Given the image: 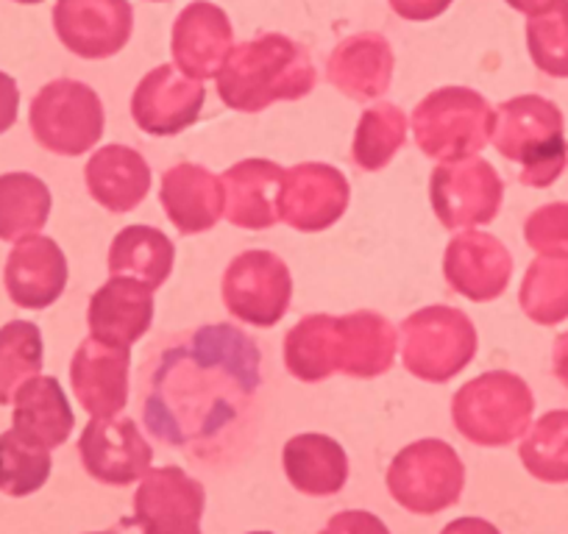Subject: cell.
Here are the masks:
<instances>
[{
	"instance_id": "cell-1",
	"label": "cell",
	"mask_w": 568,
	"mask_h": 534,
	"mask_svg": "<svg viewBox=\"0 0 568 534\" xmlns=\"http://www.w3.org/2000/svg\"><path fill=\"white\" fill-rule=\"evenodd\" d=\"M260 359L256 342L232 324L182 331L142 368V421L173 449H215L251 415Z\"/></svg>"
},
{
	"instance_id": "cell-2",
	"label": "cell",
	"mask_w": 568,
	"mask_h": 534,
	"mask_svg": "<svg viewBox=\"0 0 568 534\" xmlns=\"http://www.w3.org/2000/svg\"><path fill=\"white\" fill-rule=\"evenodd\" d=\"M215 81L223 106L256 114L271 103L307 97L318 84V73L302 42L284 34H260L229 51Z\"/></svg>"
},
{
	"instance_id": "cell-3",
	"label": "cell",
	"mask_w": 568,
	"mask_h": 534,
	"mask_svg": "<svg viewBox=\"0 0 568 534\" xmlns=\"http://www.w3.org/2000/svg\"><path fill=\"white\" fill-rule=\"evenodd\" d=\"M494 148L521 167V184L551 187L568 167L566 120L544 95H516L496 106Z\"/></svg>"
},
{
	"instance_id": "cell-4",
	"label": "cell",
	"mask_w": 568,
	"mask_h": 534,
	"mask_svg": "<svg viewBox=\"0 0 568 534\" xmlns=\"http://www.w3.org/2000/svg\"><path fill=\"white\" fill-rule=\"evenodd\" d=\"M535 396L527 381L510 370H488L466 381L452 398L455 429L479 449H501L532 427Z\"/></svg>"
},
{
	"instance_id": "cell-5",
	"label": "cell",
	"mask_w": 568,
	"mask_h": 534,
	"mask_svg": "<svg viewBox=\"0 0 568 534\" xmlns=\"http://www.w3.org/2000/svg\"><path fill=\"white\" fill-rule=\"evenodd\" d=\"M496 109L471 86H440L413 109V137L435 162L477 156L494 134Z\"/></svg>"
},
{
	"instance_id": "cell-6",
	"label": "cell",
	"mask_w": 568,
	"mask_h": 534,
	"mask_svg": "<svg viewBox=\"0 0 568 534\" xmlns=\"http://www.w3.org/2000/svg\"><path fill=\"white\" fill-rule=\"evenodd\" d=\"M398 337L407 373L429 384H446L460 376L479 348L471 318L446 304H433L407 315L398 326Z\"/></svg>"
},
{
	"instance_id": "cell-7",
	"label": "cell",
	"mask_w": 568,
	"mask_h": 534,
	"mask_svg": "<svg viewBox=\"0 0 568 534\" xmlns=\"http://www.w3.org/2000/svg\"><path fill=\"white\" fill-rule=\"evenodd\" d=\"M466 465L446 440L424 438L404 445L387 468V493L413 515H438L460 501Z\"/></svg>"
},
{
	"instance_id": "cell-8",
	"label": "cell",
	"mask_w": 568,
	"mask_h": 534,
	"mask_svg": "<svg viewBox=\"0 0 568 534\" xmlns=\"http://www.w3.org/2000/svg\"><path fill=\"white\" fill-rule=\"evenodd\" d=\"M31 134L57 156H84L103 137L106 112L90 84L57 79L42 86L29 109Z\"/></svg>"
},
{
	"instance_id": "cell-9",
	"label": "cell",
	"mask_w": 568,
	"mask_h": 534,
	"mask_svg": "<svg viewBox=\"0 0 568 534\" xmlns=\"http://www.w3.org/2000/svg\"><path fill=\"white\" fill-rule=\"evenodd\" d=\"M221 296L223 307L240 324L254 326V329H271L291 309V267L273 250H243L229 261Z\"/></svg>"
},
{
	"instance_id": "cell-10",
	"label": "cell",
	"mask_w": 568,
	"mask_h": 534,
	"mask_svg": "<svg viewBox=\"0 0 568 534\" xmlns=\"http://www.w3.org/2000/svg\"><path fill=\"white\" fill-rule=\"evenodd\" d=\"M429 201L440 226L466 232L496 220L505 201V182L490 162L463 156L435 167L429 176Z\"/></svg>"
},
{
	"instance_id": "cell-11",
	"label": "cell",
	"mask_w": 568,
	"mask_h": 534,
	"mask_svg": "<svg viewBox=\"0 0 568 534\" xmlns=\"http://www.w3.org/2000/svg\"><path fill=\"white\" fill-rule=\"evenodd\" d=\"M352 184L326 162H302L284 171L276 195L278 220L304 234H318L335 226L348 209Z\"/></svg>"
},
{
	"instance_id": "cell-12",
	"label": "cell",
	"mask_w": 568,
	"mask_h": 534,
	"mask_svg": "<svg viewBox=\"0 0 568 534\" xmlns=\"http://www.w3.org/2000/svg\"><path fill=\"white\" fill-rule=\"evenodd\" d=\"M206 493L199 479L176 465L151 468L134 493L131 526L142 534H201Z\"/></svg>"
},
{
	"instance_id": "cell-13",
	"label": "cell",
	"mask_w": 568,
	"mask_h": 534,
	"mask_svg": "<svg viewBox=\"0 0 568 534\" xmlns=\"http://www.w3.org/2000/svg\"><path fill=\"white\" fill-rule=\"evenodd\" d=\"M53 31L73 57L101 62L129 45L134 9L129 0H57Z\"/></svg>"
},
{
	"instance_id": "cell-14",
	"label": "cell",
	"mask_w": 568,
	"mask_h": 534,
	"mask_svg": "<svg viewBox=\"0 0 568 534\" xmlns=\"http://www.w3.org/2000/svg\"><path fill=\"white\" fill-rule=\"evenodd\" d=\"M79 460L95 482L129 487L151 471L154 449L129 418H92L79 438Z\"/></svg>"
},
{
	"instance_id": "cell-15",
	"label": "cell",
	"mask_w": 568,
	"mask_h": 534,
	"mask_svg": "<svg viewBox=\"0 0 568 534\" xmlns=\"http://www.w3.org/2000/svg\"><path fill=\"white\" fill-rule=\"evenodd\" d=\"M204 101V81L190 79L173 64H160L136 84L131 117L151 137H176L199 120Z\"/></svg>"
},
{
	"instance_id": "cell-16",
	"label": "cell",
	"mask_w": 568,
	"mask_h": 534,
	"mask_svg": "<svg viewBox=\"0 0 568 534\" xmlns=\"http://www.w3.org/2000/svg\"><path fill=\"white\" fill-rule=\"evenodd\" d=\"M444 279L468 301H496L513 279V254L494 234L466 228L446 245Z\"/></svg>"
},
{
	"instance_id": "cell-17",
	"label": "cell",
	"mask_w": 568,
	"mask_h": 534,
	"mask_svg": "<svg viewBox=\"0 0 568 534\" xmlns=\"http://www.w3.org/2000/svg\"><path fill=\"white\" fill-rule=\"evenodd\" d=\"M131 348L87 337L70 362V384L90 418H118L129 404Z\"/></svg>"
},
{
	"instance_id": "cell-18",
	"label": "cell",
	"mask_w": 568,
	"mask_h": 534,
	"mask_svg": "<svg viewBox=\"0 0 568 534\" xmlns=\"http://www.w3.org/2000/svg\"><path fill=\"white\" fill-rule=\"evenodd\" d=\"M234 48L229 14L210 0H195L179 12L171 31L173 64L195 81L215 79Z\"/></svg>"
},
{
	"instance_id": "cell-19",
	"label": "cell",
	"mask_w": 568,
	"mask_h": 534,
	"mask_svg": "<svg viewBox=\"0 0 568 534\" xmlns=\"http://www.w3.org/2000/svg\"><path fill=\"white\" fill-rule=\"evenodd\" d=\"M3 285L14 307H53L68 287V256L57 239L42 234L18 239L3 267Z\"/></svg>"
},
{
	"instance_id": "cell-20",
	"label": "cell",
	"mask_w": 568,
	"mask_h": 534,
	"mask_svg": "<svg viewBox=\"0 0 568 534\" xmlns=\"http://www.w3.org/2000/svg\"><path fill=\"white\" fill-rule=\"evenodd\" d=\"M87 326L95 340L131 348L154 326V290L134 279L112 276L92 292Z\"/></svg>"
},
{
	"instance_id": "cell-21",
	"label": "cell",
	"mask_w": 568,
	"mask_h": 534,
	"mask_svg": "<svg viewBox=\"0 0 568 534\" xmlns=\"http://www.w3.org/2000/svg\"><path fill=\"white\" fill-rule=\"evenodd\" d=\"M393 70H396V57L387 37H382L379 31H359L346 37L332 51L326 79L352 101L368 103L390 90Z\"/></svg>"
},
{
	"instance_id": "cell-22",
	"label": "cell",
	"mask_w": 568,
	"mask_h": 534,
	"mask_svg": "<svg viewBox=\"0 0 568 534\" xmlns=\"http://www.w3.org/2000/svg\"><path fill=\"white\" fill-rule=\"evenodd\" d=\"M162 209L179 234L193 237L217 226L223 215V187L215 173L204 165L179 162L162 173Z\"/></svg>"
},
{
	"instance_id": "cell-23",
	"label": "cell",
	"mask_w": 568,
	"mask_h": 534,
	"mask_svg": "<svg viewBox=\"0 0 568 534\" xmlns=\"http://www.w3.org/2000/svg\"><path fill=\"white\" fill-rule=\"evenodd\" d=\"M284 167L271 160H243L221 176L223 215L232 226L262 232L278 223L276 195Z\"/></svg>"
},
{
	"instance_id": "cell-24",
	"label": "cell",
	"mask_w": 568,
	"mask_h": 534,
	"mask_svg": "<svg viewBox=\"0 0 568 534\" xmlns=\"http://www.w3.org/2000/svg\"><path fill=\"white\" fill-rule=\"evenodd\" d=\"M92 201L112 215L134 212L151 193V165L129 145H106L90 156L84 171Z\"/></svg>"
},
{
	"instance_id": "cell-25",
	"label": "cell",
	"mask_w": 568,
	"mask_h": 534,
	"mask_svg": "<svg viewBox=\"0 0 568 534\" xmlns=\"http://www.w3.org/2000/svg\"><path fill=\"white\" fill-rule=\"evenodd\" d=\"M398 331L385 315L357 309L337 315V373L376 379L393 368Z\"/></svg>"
},
{
	"instance_id": "cell-26",
	"label": "cell",
	"mask_w": 568,
	"mask_h": 534,
	"mask_svg": "<svg viewBox=\"0 0 568 534\" xmlns=\"http://www.w3.org/2000/svg\"><path fill=\"white\" fill-rule=\"evenodd\" d=\"M284 476L298 493L313 499L337 495L348 482V456L329 434H296L282 449Z\"/></svg>"
},
{
	"instance_id": "cell-27",
	"label": "cell",
	"mask_w": 568,
	"mask_h": 534,
	"mask_svg": "<svg viewBox=\"0 0 568 534\" xmlns=\"http://www.w3.org/2000/svg\"><path fill=\"white\" fill-rule=\"evenodd\" d=\"M12 404V429H18L31 443L53 451L68 443L73 434L75 415L70 410L62 384L53 376H34L31 381H26Z\"/></svg>"
},
{
	"instance_id": "cell-28",
	"label": "cell",
	"mask_w": 568,
	"mask_h": 534,
	"mask_svg": "<svg viewBox=\"0 0 568 534\" xmlns=\"http://www.w3.org/2000/svg\"><path fill=\"white\" fill-rule=\"evenodd\" d=\"M176 245L154 226H125L109 245V274L160 290L173 274Z\"/></svg>"
},
{
	"instance_id": "cell-29",
	"label": "cell",
	"mask_w": 568,
	"mask_h": 534,
	"mask_svg": "<svg viewBox=\"0 0 568 534\" xmlns=\"http://www.w3.org/2000/svg\"><path fill=\"white\" fill-rule=\"evenodd\" d=\"M284 368L304 384L337 373V315H307L284 335Z\"/></svg>"
},
{
	"instance_id": "cell-30",
	"label": "cell",
	"mask_w": 568,
	"mask_h": 534,
	"mask_svg": "<svg viewBox=\"0 0 568 534\" xmlns=\"http://www.w3.org/2000/svg\"><path fill=\"white\" fill-rule=\"evenodd\" d=\"M51 189L34 173H3L0 176V239H18L40 234L51 217Z\"/></svg>"
},
{
	"instance_id": "cell-31",
	"label": "cell",
	"mask_w": 568,
	"mask_h": 534,
	"mask_svg": "<svg viewBox=\"0 0 568 534\" xmlns=\"http://www.w3.org/2000/svg\"><path fill=\"white\" fill-rule=\"evenodd\" d=\"M407 143V114L396 103H374L359 114L352 160L359 171L374 173L390 165Z\"/></svg>"
},
{
	"instance_id": "cell-32",
	"label": "cell",
	"mask_w": 568,
	"mask_h": 534,
	"mask_svg": "<svg viewBox=\"0 0 568 534\" xmlns=\"http://www.w3.org/2000/svg\"><path fill=\"white\" fill-rule=\"evenodd\" d=\"M518 304L538 326L568 320V256H538L524 274Z\"/></svg>"
},
{
	"instance_id": "cell-33",
	"label": "cell",
	"mask_w": 568,
	"mask_h": 534,
	"mask_svg": "<svg viewBox=\"0 0 568 534\" xmlns=\"http://www.w3.org/2000/svg\"><path fill=\"white\" fill-rule=\"evenodd\" d=\"M524 468L532 479L546 484L568 482V410L540 415L518 445Z\"/></svg>"
},
{
	"instance_id": "cell-34",
	"label": "cell",
	"mask_w": 568,
	"mask_h": 534,
	"mask_svg": "<svg viewBox=\"0 0 568 534\" xmlns=\"http://www.w3.org/2000/svg\"><path fill=\"white\" fill-rule=\"evenodd\" d=\"M45 346L40 326L12 320L0 329V407L12 404L20 387L42 373Z\"/></svg>"
},
{
	"instance_id": "cell-35",
	"label": "cell",
	"mask_w": 568,
	"mask_h": 534,
	"mask_svg": "<svg viewBox=\"0 0 568 534\" xmlns=\"http://www.w3.org/2000/svg\"><path fill=\"white\" fill-rule=\"evenodd\" d=\"M51 451L31 443L29 438L9 429L0 434V493L12 499H26L45 487L51 476Z\"/></svg>"
},
{
	"instance_id": "cell-36",
	"label": "cell",
	"mask_w": 568,
	"mask_h": 534,
	"mask_svg": "<svg viewBox=\"0 0 568 534\" xmlns=\"http://www.w3.org/2000/svg\"><path fill=\"white\" fill-rule=\"evenodd\" d=\"M527 51L535 68L551 79H568V0L529 14Z\"/></svg>"
},
{
	"instance_id": "cell-37",
	"label": "cell",
	"mask_w": 568,
	"mask_h": 534,
	"mask_svg": "<svg viewBox=\"0 0 568 534\" xmlns=\"http://www.w3.org/2000/svg\"><path fill=\"white\" fill-rule=\"evenodd\" d=\"M524 239L538 256H568V201L538 206L524 223Z\"/></svg>"
},
{
	"instance_id": "cell-38",
	"label": "cell",
	"mask_w": 568,
	"mask_h": 534,
	"mask_svg": "<svg viewBox=\"0 0 568 534\" xmlns=\"http://www.w3.org/2000/svg\"><path fill=\"white\" fill-rule=\"evenodd\" d=\"M318 534H390V528H387L385 521L376 517L374 512L346 510L337 512L335 517H329V523H326Z\"/></svg>"
},
{
	"instance_id": "cell-39",
	"label": "cell",
	"mask_w": 568,
	"mask_h": 534,
	"mask_svg": "<svg viewBox=\"0 0 568 534\" xmlns=\"http://www.w3.org/2000/svg\"><path fill=\"white\" fill-rule=\"evenodd\" d=\"M393 12L409 23H429V20L440 18L455 0H387Z\"/></svg>"
},
{
	"instance_id": "cell-40",
	"label": "cell",
	"mask_w": 568,
	"mask_h": 534,
	"mask_svg": "<svg viewBox=\"0 0 568 534\" xmlns=\"http://www.w3.org/2000/svg\"><path fill=\"white\" fill-rule=\"evenodd\" d=\"M18 109H20L18 81L0 70V134H7V131L18 123Z\"/></svg>"
},
{
	"instance_id": "cell-41",
	"label": "cell",
	"mask_w": 568,
	"mask_h": 534,
	"mask_svg": "<svg viewBox=\"0 0 568 534\" xmlns=\"http://www.w3.org/2000/svg\"><path fill=\"white\" fill-rule=\"evenodd\" d=\"M440 534H501L499 528L494 526L485 517H457V521L446 523Z\"/></svg>"
},
{
	"instance_id": "cell-42",
	"label": "cell",
	"mask_w": 568,
	"mask_h": 534,
	"mask_svg": "<svg viewBox=\"0 0 568 534\" xmlns=\"http://www.w3.org/2000/svg\"><path fill=\"white\" fill-rule=\"evenodd\" d=\"M551 368H555L557 381L568 390V331H562L555 340V351H551Z\"/></svg>"
},
{
	"instance_id": "cell-43",
	"label": "cell",
	"mask_w": 568,
	"mask_h": 534,
	"mask_svg": "<svg viewBox=\"0 0 568 534\" xmlns=\"http://www.w3.org/2000/svg\"><path fill=\"white\" fill-rule=\"evenodd\" d=\"M507 7L510 9H516V12H521V14H538L540 9H546V7H551V3H555V0H505Z\"/></svg>"
},
{
	"instance_id": "cell-44",
	"label": "cell",
	"mask_w": 568,
	"mask_h": 534,
	"mask_svg": "<svg viewBox=\"0 0 568 534\" xmlns=\"http://www.w3.org/2000/svg\"><path fill=\"white\" fill-rule=\"evenodd\" d=\"M14 3H23V7H34V3H42V0H14Z\"/></svg>"
},
{
	"instance_id": "cell-45",
	"label": "cell",
	"mask_w": 568,
	"mask_h": 534,
	"mask_svg": "<svg viewBox=\"0 0 568 534\" xmlns=\"http://www.w3.org/2000/svg\"><path fill=\"white\" fill-rule=\"evenodd\" d=\"M90 534H114V532H90Z\"/></svg>"
},
{
	"instance_id": "cell-46",
	"label": "cell",
	"mask_w": 568,
	"mask_h": 534,
	"mask_svg": "<svg viewBox=\"0 0 568 534\" xmlns=\"http://www.w3.org/2000/svg\"><path fill=\"white\" fill-rule=\"evenodd\" d=\"M248 534H273V532H248Z\"/></svg>"
},
{
	"instance_id": "cell-47",
	"label": "cell",
	"mask_w": 568,
	"mask_h": 534,
	"mask_svg": "<svg viewBox=\"0 0 568 534\" xmlns=\"http://www.w3.org/2000/svg\"><path fill=\"white\" fill-rule=\"evenodd\" d=\"M151 3H165V0H151Z\"/></svg>"
}]
</instances>
